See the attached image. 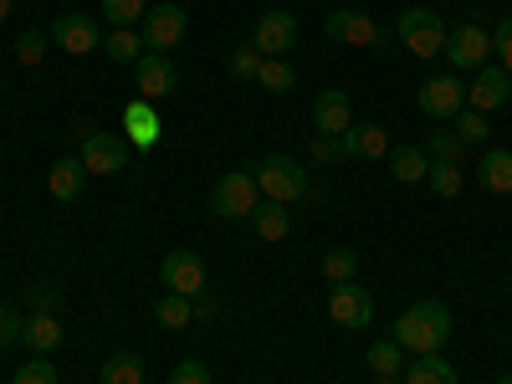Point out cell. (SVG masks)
Segmentation results:
<instances>
[{
	"label": "cell",
	"instance_id": "e0dca14e",
	"mask_svg": "<svg viewBox=\"0 0 512 384\" xmlns=\"http://www.w3.org/2000/svg\"><path fill=\"white\" fill-rule=\"evenodd\" d=\"M338 144H344V159H390V134H384L379 123H354L338 134Z\"/></svg>",
	"mask_w": 512,
	"mask_h": 384
},
{
	"label": "cell",
	"instance_id": "836d02e7",
	"mask_svg": "<svg viewBox=\"0 0 512 384\" xmlns=\"http://www.w3.org/2000/svg\"><path fill=\"white\" fill-rule=\"evenodd\" d=\"M11 384H62V374H57V364H52L47 354H36V359H26V364L11 374Z\"/></svg>",
	"mask_w": 512,
	"mask_h": 384
},
{
	"label": "cell",
	"instance_id": "7bdbcfd3",
	"mask_svg": "<svg viewBox=\"0 0 512 384\" xmlns=\"http://www.w3.org/2000/svg\"><path fill=\"white\" fill-rule=\"evenodd\" d=\"M195 318H216V297L200 292V297H195Z\"/></svg>",
	"mask_w": 512,
	"mask_h": 384
},
{
	"label": "cell",
	"instance_id": "b9f144b4",
	"mask_svg": "<svg viewBox=\"0 0 512 384\" xmlns=\"http://www.w3.org/2000/svg\"><path fill=\"white\" fill-rule=\"evenodd\" d=\"M31 308L57 313V308H62V292H57V287H31Z\"/></svg>",
	"mask_w": 512,
	"mask_h": 384
},
{
	"label": "cell",
	"instance_id": "8d00e7d4",
	"mask_svg": "<svg viewBox=\"0 0 512 384\" xmlns=\"http://www.w3.org/2000/svg\"><path fill=\"white\" fill-rule=\"evenodd\" d=\"M256 67H262V52H256L251 41H241V47L231 52V77L236 82H256Z\"/></svg>",
	"mask_w": 512,
	"mask_h": 384
},
{
	"label": "cell",
	"instance_id": "277c9868",
	"mask_svg": "<svg viewBox=\"0 0 512 384\" xmlns=\"http://www.w3.org/2000/svg\"><path fill=\"white\" fill-rule=\"evenodd\" d=\"M77 159H82V169H88L93 180H103V175H118V169H128V159H134V144H128L123 134H82Z\"/></svg>",
	"mask_w": 512,
	"mask_h": 384
},
{
	"label": "cell",
	"instance_id": "cb8c5ba5",
	"mask_svg": "<svg viewBox=\"0 0 512 384\" xmlns=\"http://www.w3.org/2000/svg\"><path fill=\"white\" fill-rule=\"evenodd\" d=\"M103 52L113 57V62H123V67H134L149 47H144V36H139V26H113L108 36H103Z\"/></svg>",
	"mask_w": 512,
	"mask_h": 384
},
{
	"label": "cell",
	"instance_id": "2e32d148",
	"mask_svg": "<svg viewBox=\"0 0 512 384\" xmlns=\"http://www.w3.org/2000/svg\"><path fill=\"white\" fill-rule=\"evenodd\" d=\"M123 139L134 149H154L164 139V118L154 113L149 98H128V108H123Z\"/></svg>",
	"mask_w": 512,
	"mask_h": 384
},
{
	"label": "cell",
	"instance_id": "30bf717a",
	"mask_svg": "<svg viewBox=\"0 0 512 384\" xmlns=\"http://www.w3.org/2000/svg\"><path fill=\"white\" fill-rule=\"evenodd\" d=\"M507 98H512V72H502L497 62L477 67L472 82H466V108H477V113H497Z\"/></svg>",
	"mask_w": 512,
	"mask_h": 384
},
{
	"label": "cell",
	"instance_id": "7a4b0ae2",
	"mask_svg": "<svg viewBox=\"0 0 512 384\" xmlns=\"http://www.w3.org/2000/svg\"><path fill=\"white\" fill-rule=\"evenodd\" d=\"M246 175L256 180V190H262L267 200H277V205H292V200L308 195V169L297 164L292 154H262Z\"/></svg>",
	"mask_w": 512,
	"mask_h": 384
},
{
	"label": "cell",
	"instance_id": "f35d334b",
	"mask_svg": "<svg viewBox=\"0 0 512 384\" xmlns=\"http://www.w3.org/2000/svg\"><path fill=\"white\" fill-rule=\"evenodd\" d=\"M169 384H210V369L200 359H180L175 369H169Z\"/></svg>",
	"mask_w": 512,
	"mask_h": 384
},
{
	"label": "cell",
	"instance_id": "484cf974",
	"mask_svg": "<svg viewBox=\"0 0 512 384\" xmlns=\"http://www.w3.org/2000/svg\"><path fill=\"white\" fill-rule=\"evenodd\" d=\"M251 221H256V236H262V241H287V231H292L287 205H277V200H262L251 210Z\"/></svg>",
	"mask_w": 512,
	"mask_h": 384
},
{
	"label": "cell",
	"instance_id": "ffe728a7",
	"mask_svg": "<svg viewBox=\"0 0 512 384\" xmlns=\"http://www.w3.org/2000/svg\"><path fill=\"white\" fill-rule=\"evenodd\" d=\"M88 169H82V159L77 154H67V159H57L52 164V175H47V190H52V200H62V205H72V200H82V190H88Z\"/></svg>",
	"mask_w": 512,
	"mask_h": 384
},
{
	"label": "cell",
	"instance_id": "1f68e13d",
	"mask_svg": "<svg viewBox=\"0 0 512 384\" xmlns=\"http://www.w3.org/2000/svg\"><path fill=\"white\" fill-rule=\"evenodd\" d=\"M354 272H359V256L349 251V246H333L328 256H323V277L338 287V282H354Z\"/></svg>",
	"mask_w": 512,
	"mask_h": 384
},
{
	"label": "cell",
	"instance_id": "7402d4cb",
	"mask_svg": "<svg viewBox=\"0 0 512 384\" xmlns=\"http://www.w3.org/2000/svg\"><path fill=\"white\" fill-rule=\"evenodd\" d=\"M390 175L400 185H420L425 175H431V154H425L420 144H395L390 149Z\"/></svg>",
	"mask_w": 512,
	"mask_h": 384
},
{
	"label": "cell",
	"instance_id": "8992f818",
	"mask_svg": "<svg viewBox=\"0 0 512 384\" xmlns=\"http://www.w3.org/2000/svg\"><path fill=\"white\" fill-rule=\"evenodd\" d=\"M185 26L190 21H185V11L175 6V0H159V6H149V16L139 21V36H144L149 52H164L169 57L185 41Z\"/></svg>",
	"mask_w": 512,
	"mask_h": 384
},
{
	"label": "cell",
	"instance_id": "5bb4252c",
	"mask_svg": "<svg viewBox=\"0 0 512 384\" xmlns=\"http://www.w3.org/2000/svg\"><path fill=\"white\" fill-rule=\"evenodd\" d=\"M159 277H164V287L169 292H180V297H200L205 292V262L195 251H169L164 262H159Z\"/></svg>",
	"mask_w": 512,
	"mask_h": 384
},
{
	"label": "cell",
	"instance_id": "ab89813d",
	"mask_svg": "<svg viewBox=\"0 0 512 384\" xmlns=\"http://www.w3.org/2000/svg\"><path fill=\"white\" fill-rule=\"evenodd\" d=\"M11 344H21V313L0 303V349H11Z\"/></svg>",
	"mask_w": 512,
	"mask_h": 384
},
{
	"label": "cell",
	"instance_id": "ac0fdd59",
	"mask_svg": "<svg viewBox=\"0 0 512 384\" xmlns=\"http://www.w3.org/2000/svg\"><path fill=\"white\" fill-rule=\"evenodd\" d=\"M21 344H26L31 354H57V349H62V318L31 308V313L21 318Z\"/></svg>",
	"mask_w": 512,
	"mask_h": 384
},
{
	"label": "cell",
	"instance_id": "9a60e30c",
	"mask_svg": "<svg viewBox=\"0 0 512 384\" xmlns=\"http://www.w3.org/2000/svg\"><path fill=\"white\" fill-rule=\"evenodd\" d=\"M251 47L262 52V57H287L297 47V16L292 11H267L262 21H256Z\"/></svg>",
	"mask_w": 512,
	"mask_h": 384
},
{
	"label": "cell",
	"instance_id": "83f0119b",
	"mask_svg": "<svg viewBox=\"0 0 512 384\" xmlns=\"http://www.w3.org/2000/svg\"><path fill=\"white\" fill-rule=\"evenodd\" d=\"M256 82H262L267 93H292L297 88V72L287 57H262V67H256Z\"/></svg>",
	"mask_w": 512,
	"mask_h": 384
},
{
	"label": "cell",
	"instance_id": "bcb514c9",
	"mask_svg": "<svg viewBox=\"0 0 512 384\" xmlns=\"http://www.w3.org/2000/svg\"><path fill=\"white\" fill-rule=\"evenodd\" d=\"M497 384H512V369H507V374H502V379H497Z\"/></svg>",
	"mask_w": 512,
	"mask_h": 384
},
{
	"label": "cell",
	"instance_id": "f6af8a7d",
	"mask_svg": "<svg viewBox=\"0 0 512 384\" xmlns=\"http://www.w3.org/2000/svg\"><path fill=\"white\" fill-rule=\"evenodd\" d=\"M374 384H405L400 374H374Z\"/></svg>",
	"mask_w": 512,
	"mask_h": 384
},
{
	"label": "cell",
	"instance_id": "60d3db41",
	"mask_svg": "<svg viewBox=\"0 0 512 384\" xmlns=\"http://www.w3.org/2000/svg\"><path fill=\"white\" fill-rule=\"evenodd\" d=\"M308 154H313V159H318V164H338V159H344V144H338V139H333V134H318V139H313V149H308Z\"/></svg>",
	"mask_w": 512,
	"mask_h": 384
},
{
	"label": "cell",
	"instance_id": "d6a6232c",
	"mask_svg": "<svg viewBox=\"0 0 512 384\" xmlns=\"http://www.w3.org/2000/svg\"><path fill=\"white\" fill-rule=\"evenodd\" d=\"M149 16V0H103V21L108 26H139Z\"/></svg>",
	"mask_w": 512,
	"mask_h": 384
},
{
	"label": "cell",
	"instance_id": "9c48e42d",
	"mask_svg": "<svg viewBox=\"0 0 512 384\" xmlns=\"http://www.w3.org/2000/svg\"><path fill=\"white\" fill-rule=\"evenodd\" d=\"M446 57H451L456 72L487 67V62H492V31H487V26H456V31L446 36Z\"/></svg>",
	"mask_w": 512,
	"mask_h": 384
},
{
	"label": "cell",
	"instance_id": "ba28073f",
	"mask_svg": "<svg viewBox=\"0 0 512 384\" xmlns=\"http://www.w3.org/2000/svg\"><path fill=\"white\" fill-rule=\"evenodd\" d=\"M420 113L425 118H436V123H446V118H456L461 108H466V88H461V77H451V72H441V77H425L420 82Z\"/></svg>",
	"mask_w": 512,
	"mask_h": 384
},
{
	"label": "cell",
	"instance_id": "52a82bcc",
	"mask_svg": "<svg viewBox=\"0 0 512 384\" xmlns=\"http://www.w3.org/2000/svg\"><path fill=\"white\" fill-rule=\"evenodd\" d=\"M323 31L338 41V47H384L390 41V31H379L364 11H354V6H338L328 21H323Z\"/></svg>",
	"mask_w": 512,
	"mask_h": 384
},
{
	"label": "cell",
	"instance_id": "e575fe53",
	"mask_svg": "<svg viewBox=\"0 0 512 384\" xmlns=\"http://www.w3.org/2000/svg\"><path fill=\"white\" fill-rule=\"evenodd\" d=\"M420 149H425V154H431V164H456V154H461L466 144H461V139L451 134V128H436V134H431V139H425Z\"/></svg>",
	"mask_w": 512,
	"mask_h": 384
},
{
	"label": "cell",
	"instance_id": "d590c367",
	"mask_svg": "<svg viewBox=\"0 0 512 384\" xmlns=\"http://www.w3.org/2000/svg\"><path fill=\"white\" fill-rule=\"evenodd\" d=\"M425 185H431L441 200H456V195H461V169H456V164H431Z\"/></svg>",
	"mask_w": 512,
	"mask_h": 384
},
{
	"label": "cell",
	"instance_id": "4fadbf2b",
	"mask_svg": "<svg viewBox=\"0 0 512 384\" xmlns=\"http://www.w3.org/2000/svg\"><path fill=\"white\" fill-rule=\"evenodd\" d=\"M180 88V72H175V62H169L164 52H144L139 62H134V93L139 98H169Z\"/></svg>",
	"mask_w": 512,
	"mask_h": 384
},
{
	"label": "cell",
	"instance_id": "6da1fadb",
	"mask_svg": "<svg viewBox=\"0 0 512 384\" xmlns=\"http://www.w3.org/2000/svg\"><path fill=\"white\" fill-rule=\"evenodd\" d=\"M395 344L415 359V354H441L446 338H451V308L436 303V297H425V303H410L400 318H395Z\"/></svg>",
	"mask_w": 512,
	"mask_h": 384
},
{
	"label": "cell",
	"instance_id": "f1b7e54d",
	"mask_svg": "<svg viewBox=\"0 0 512 384\" xmlns=\"http://www.w3.org/2000/svg\"><path fill=\"white\" fill-rule=\"evenodd\" d=\"M47 52H52V31H47V26H31V31L16 36V62H21V67H36Z\"/></svg>",
	"mask_w": 512,
	"mask_h": 384
},
{
	"label": "cell",
	"instance_id": "603a6c76",
	"mask_svg": "<svg viewBox=\"0 0 512 384\" xmlns=\"http://www.w3.org/2000/svg\"><path fill=\"white\" fill-rule=\"evenodd\" d=\"M477 180H482L492 195H512V149H492V154H482Z\"/></svg>",
	"mask_w": 512,
	"mask_h": 384
},
{
	"label": "cell",
	"instance_id": "8fae6325",
	"mask_svg": "<svg viewBox=\"0 0 512 384\" xmlns=\"http://www.w3.org/2000/svg\"><path fill=\"white\" fill-rule=\"evenodd\" d=\"M47 31H52V47L67 52V57H88L93 47H103V31L93 26V16H77V11L57 16Z\"/></svg>",
	"mask_w": 512,
	"mask_h": 384
},
{
	"label": "cell",
	"instance_id": "4dcf8cb0",
	"mask_svg": "<svg viewBox=\"0 0 512 384\" xmlns=\"http://www.w3.org/2000/svg\"><path fill=\"white\" fill-rule=\"evenodd\" d=\"M369 369L374 374H405V349L395 344V338H379V344L369 349Z\"/></svg>",
	"mask_w": 512,
	"mask_h": 384
},
{
	"label": "cell",
	"instance_id": "74e56055",
	"mask_svg": "<svg viewBox=\"0 0 512 384\" xmlns=\"http://www.w3.org/2000/svg\"><path fill=\"white\" fill-rule=\"evenodd\" d=\"M492 52H497V67L512 72V16H502V26L492 31Z\"/></svg>",
	"mask_w": 512,
	"mask_h": 384
},
{
	"label": "cell",
	"instance_id": "7c38bea8",
	"mask_svg": "<svg viewBox=\"0 0 512 384\" xmlns=\"http://www.w3.org/2000/svg\"><path fill=\"white\" fill-rule=\"evenodd\" d=\"M328 318H333L338 328H369V318H374V297H369V287H359V282H338V287L328 292Z\"/></svg>",
	"mask_w": 512,
	"mask_h": 384
},
{
	"label": "cell",
	"instance_id": "4316f807",
	"mask_svg": "<svg viewBox=\"0 0 512 384\" xmlns=\"http://www.w3.org/2000/svg\"><path fill=\"white\" fill-rule=\"evenodd\" d=\"M98 379H103V384H144V359L128 354V349H118V354L103 359V374H98Z\"/></svg>",
	"mask_w": 512,
	"mask_h": 384
},
{
	"label": "cell",
	"instance_id": "f546056e",
	"mask_svg": "<svg viewBox=\"0 0 512 384\" xmlns=\"http://www.w3.org/2000/svg\"><path fill=\"white\" fill-rule=\"evenodd\" d=\"M451 134H456L461 144H487V139H492V123H487V113H477V108H461Z\"/></svg>",
	"mask_w": 512,
	"mask_h": 384
},
{
	"label": "cell",
	"instance_id": "d6986e66",
	"mask_svg": "<svg viewBox=\"0 0 512 384\" xmlns=\"http://www.w3.org/2000/svg\"><path fill=\"white\" fill-rule=\"evenodd\" d=\"M313 123H318V134H344V128H354V103H349V93L344 88H328V93H318V103H313Z\"/></svg>",
	"mask_w": 512,
	"mask_h": 384
},
{
	"label": "cell",
	"instance_id": "3957f363",
	"mask_svg": "<svg viewBox=\"0 0 512 384\" xmlns=\"http://www.w3.org/2000/svg\"><path fill=\"white\" fill-rule=\"evenodd\" d=\"M395 36H400V47H405L410 57L431 62V57H441V52H446V36H451V26H446L431 6H410V11H400Z\"/></svg>",
	"mask_w": 512,
	"mask_h": 384
},
{
	"label": "cell",
	"instance_id": "ee69618b",
	"mask_svg": "<svg viewBox=\"0 0 512 384\" xmlns=\"http://www.w3.org/2000/svg\"><path fill=\"white\" fill-rule=\"evenodd\" d=\"M11 6H16V0H0V26H6V21H11Z\"/></svg>",
	"mask_w": 512,
	"mask_h": 384
},
{
	"label": "cell",
	"instance_id": "44dd1931",
	"mask_svg": "<svg viewBox=\"0 0 512 384\" xmlns=\"http://www.w3.org/2000/svg\"><path fill=\"white\" fill-rule=\"evenodd\" d=\"M400 379H405V384H461L456 364L441 359V354H415V359H405V374H400Z\"/></svg>",
	"mask_w": 512,
	"mask_h": 384
},
{
	"label": "cell",
	"instance_id": "d4e9b609",
	"mask_svg": "<svg viewBox=\"0 0 512 384\" xmlns=\"http://www.w3.org/2000/svg\"><path fill=\"white\" fill-rule=\"evenodd\" d=\"M154 318H159V328H169V333H180V328H190V323H195V297H180V292H164V297H159V308H154Z\"/></svg>",
	"mask_w": 512,
	"mask_h": 384
},
{
	"label": "cell",
	"instance_id": "5b68a950",
	"mask_svg": "<svg viewBox=\"0 0 512 384\" xmlns=\"http://www.w3.org/2000/svg\"><path fill=\"white\" fill-rule=\"evenodd\" d=\"M256 205L262 200H256V180L246 169H231V175H221L216 190H210V210H216L221 221H251Z\"/></svg>",
	"mask_w": 512,
	"mask_h": 384
}]
</instances>
